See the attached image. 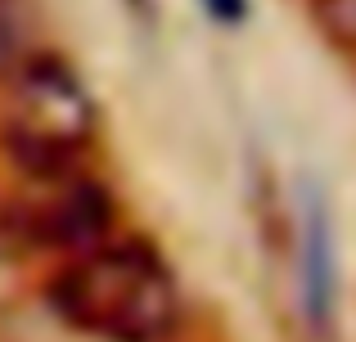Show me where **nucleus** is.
Wrapping results in <instances>:
<instances>
[{
  "instance_id": "39448f33",
  "label": "nucleus",
  "mask_w": 356,
  "mask_h": 342,
  "mask_svg": "<svg viewBox=\"0 0 356 342\" xmlns=\"http://www.w3.org/2000/svg\"><path fill=\"white\" fill-rule=\"evenodd\" d=\"M32 45V5L27 0H0V77H14L27 59H36Z\"/></svg>"
},
{
  "instance_id": "0eeeda50",
  "label": "nucleus",
  "mask_w": 356,
  "mask_h": 342,
  "mask_svg": "<svg viewBox=\"0 0 356 342\" xmlns=\"http://www.w3.org/2000/svg\"><path fill=\"white\" fill-rule=\"evenodd\" d=\"M203 9H208L217 23H243V14H248V0H203Z\"/></svg>"
},
{
  "instance_id": "f257e3e1",
  "label": "nucleus",
  "mask_w": 356,
  "mask_h": 342,
  "mask_svg": "<svg viewBox=\"0 0 356 342\" xmlns=\"http://www.w3.org/2000/svg\"><path fill=\"white\" fill-rule=\"evenodd\" d=\"M50 311L95 342H167L181 329V284L140 239L77 253L45 284Z\"/></svg>"
},
{
  "instance_id": "20e7f679",
  "label": "nucleus",
  "mask_w": 356,
  "mask_h": 342,
  "mask_svg": "<svg viewBox=\"0 0 356 342\" xmlns=\"http://www.w3.org/2000/svg\"><path fill=\"white\" fill-rule=\"evenodd\" d=\"M302 298L312 320H325L334 307V253H330V212L316 194L302 203Z\"/></svg>"
},
{
  "instance_id": "423d86ee",
  "label": "nucleus",
  "mask_w": 356,
  "mask_h": 342,
  "mask_svg": "<svg viewBox=\"0 0 356 342\" xmlns=\"http://www.w3.org/2000/svg\"><path fill=\"white\" fill-rule=\"evenodd\" d=\"M312 14L339 50L356 54V0H312Z\"/></svg>"
},
{
  "instance_id": "f03ea898",
  "label": "nucleus",
  "mask_w": 356,
  "mask_h": 342,
  "mask_svg": "<svg viewBox=\"0 0 356 342\" xmlns=\"http://www.w3.org/2000/svg\"><path fill=\"white\" fill-rule=\"evenodd\" d=\"M95 99L59 54H36L9 77L0 140L23 176L81 171V158L95 144Z\"/></svg>"
},
{
  "instance_id": "7ed1b4c3",
  "label": "nucleus",
  "mask_w": 356,
  "mask_h": 342,
  "mask_svg": "<svg viewBox=\"0 0 356 342\" xmlns=\"http://www.w3.org/2000/svg\"><path fill=\"white\" fill-rule=\"evenodd\" d=\"M113 194L86 171L63 176H23V194L14 203V225L32 248L54 253H90L113 239Z\"/></svg>"
},
{
  "instance_id": "6e6552de",
  "label": "nucleus",
  "mask_w": 356,
  "mask_h": 342,
  "mask_svg": "<svg viewBox=\"0 0 356 342\" xmlns=\"http://www.w3.org/2000/svg\"><path fill=\"white\" fill-rule=\"evenodd\" d=\"M127 5H136V9H145V5H149V0H127Z\"/></svg>"
}]
</instances>
